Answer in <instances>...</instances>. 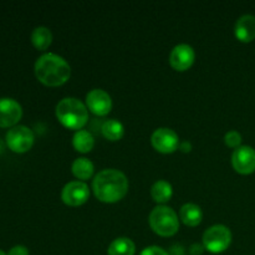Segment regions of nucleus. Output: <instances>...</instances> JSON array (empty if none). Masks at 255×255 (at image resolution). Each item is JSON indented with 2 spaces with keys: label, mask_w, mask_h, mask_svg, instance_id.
Segmentation results:
<instances>
[{
  "label": "nucleus",
  "mask_w": 255,
  "mask_h": 255,
  "mask_svg": "<svg viewBox=\"0 0 255 255\" xmlns=\"http://www.w3.org/2000/svg\"><path fill=\"white\" fill-rule=\"evenodd\" d=\"M203 246H201V244H193V246H191V248H189V252H191L192 255H199L202 254V252H203Z\"/></svg>",
  "instance_id": "b1692460"
},
{
  "label": "nucleus",
  "mask_w": 255,
  "mask_h": 255,
  "mask_svg": "<svg viewBox=\"0 0 255 255\" xmlns=\"http://www.w3.org/2000/svg\"><path fill=\"white\" fill-rule=\"evenodd\" d=\"M86 106L92 114L97 116H105L112 109V99L102 89H92L86 95Z\"/></svg>",
  "instance_id": "9d476101"
},
{
  "label": "nucleus",
  "mask_w": 255,
  "mask_h": 255,
  "mask_svg": "<svg viewBox=\"0 0 255 255\" xmlns=\"http://www.w3.org/2000/svg\"><path fill=\"white\" fill-rule=\"evenodd\" d=\"M151 194L154 201L158 203H164L171 199L172 194H173V188L169 182L164 181V179H158L152 184Z\"/></svg>",
  "instance_id": "f3484780"
},
{
  "label": "nucleus",
  "mask_w": 255,
  "mask_h": 255,
  "mask_svg": "<svg viewBox=\"0 0 255 255\" xmlns=\"http://www.w3.org/2000/svg\"><path fill=\"white\" fill-rule=\"evenodd\" d=\"M139 255H169V254L168 252L164 251L162 247L149 246V247H146V248L139 253Z\"/></svg>",
  "instance_id": "4be33fe9"
},
{
  "label": "nucleus",
  "mask_w": 255,
  "mask_h": 255,
  "mask_svg": "<svg viewBox=\"0 0 255 255\" xmlns=\"http://www.w3.org/2000/svg\"><path fill=\"white\" fill-rule=\"evenodd\" d=\"M71 67L69 62L54 52L42 54L35 62L37 80L47 86H60L69 80Z\"/></svg>",
  "instance_id": "f03ea898"
},
{
  "label": "nucleus",
  "mask_w": 255,
  "mask_h": 255,
  "mask_svg": "<svg viewBox=\"0 0 255 255\" xmlns=\"http://www.w3.org/2000/svg\"><path fill=\"white\" fill-rule=\"evenodd\" d=\"M90 189L85 182L71 181L64 186L61 191V198L67 206L77 207L84 204L89 199Z\"/></svg>",
  "instance_id": "0eeeda50"
},
{
  "label": "nucleus",
  "mask_w": 255,
  "mask_h": 255,
  "mask_svg": "<svg viewBox=\"0 0 255 255\" xmlns=\"http://www.w3.org/2000/svg\"><path fill=\"white\" fill-rule=\"evenodd\" d=\"M101 132L104 134L105 138L110 139V141H117L124 136L125 127L121 121L116 119H110L102 124Z\"/></svg>",
  "instance_id": "a211bd4d"
},
{
  "label": "nucleus",
  "mask_w": 255,
  "mask_h": 255,
  "mask_svg": "<svg viewBox=\"0 0 255 255\" xmlns=\"http://www.w3.org/2000/svg\"><path fill=\"white\" fill-rule=\"evenodd\" d=\"M234 34L237 39L243 42H251L255 39V16L244 14L239 17L234 25Z\"/></svg>",
  "instance_id": "ddd939ff"
},
{
  "label": "nucleus",
  "mask_w": 255,
  "mask_h": 255,
  "mask_svg": "<svg viewBox=\"0 0 255 255\" xmlns=\"http://www.w3.org/2000/svg\"><path fill=\"white\" fill-rule=\"evenodd\" d=\"M2 151H4V143H2V141L0 139V153H1Z\"/></svg>",
  "instance_id": "a878e982"
},
{
  "label": "nucleus",
  "mask_w": 255,
  "mask_h": 255,
  "mask_svg": "<svg viewBox=\"0 0 255 255\" xmlns=\"http://www.w3.org/2000/svg\"><path fill=\"white\" fill-rule=\"evenodd\" d=\"M72 173L79 179H89L94 174L95 166L91 159L86 157H79L72 162Z\"/></svg>",
  "instance_id": "6ab92c4d"
},
{
  "label": "nucleus",
  "mask_w": 255,
  "mask_h": 255,
  "mask_svg": "<svg viewBox=\"0 0 255 255\" xmlns=\"http://www.w3.org/2000/svg\"><path fill=\"white\" fill-rule=\"evenodd\" d=\"M52 41V32L46 26H37L31 32V42L37 50H45Z\"/></svg>",
  "instance_id": "aec40b11"
},
{
  "label": "nucleus",
  "mask_w": 255,
  "mask_h": 255,
  "mask_svg": "<svg viewBox=\"0 0 255 255\" xmlns=\"http://www.w3.org/2000/svg\"><path fill=\"white\" fill-rule=\"evenodd\" d=\"M34 132L24 125H16L11 127L5 136L6 146L16 153H24L29 151L34 144Z\"/></svg>",
  "instance_id": "423d86ee"
},
{
  "label": "nucleus",
  "mask_w": 255,
  "mask_h": 255,
  "mask_svg": "<svg viewBox=\"0 0 255 255\" xmlns=\"http://www.w3.org/2000/svg\"><path fill=\"white\" fill-rule=\"evenodd\" d=\"M72 144L76 148V151L86 153V152L91 151L92 147L95 144V138L87 129H79L75 132L74 137H72Z\"/></svg>",
  "instance_id": "dca6fc26"
},
{
  "label": "nucleus",
  "mask_w": 255,
  "mask_h": 255,
  "mask_svg": "<svg viewBox=\"0 0 255 255\" xmlns=\"http://www.w3.org/2000/svg\"><path fill=\"white\" fill-rule=\"evenodd\" d=\"M149 224L157 234L171 237L179 228V219L174 209L168 206H156L149 213Z\"/></svg>",
  "instance_id": "20e7f679"
},
{
  "label": "nucleus",
  "mask_w": 255,
  "mask_h": 255,
  "mask_svg": "<svg viewBox=\"0 0 255 255\" xmlns=\"http://www.w3.org/2000/svg\"><path fill=\"white\" fill-rule=\"evenodd\" d=\"M196 59L193 47L188 44H178L172 49L169 54V62L172 67L178 71H184L192 66Z\"/></svg>",
  "instance_id": "f8f14e48"
},
{
  "label": "nucleus",
  "mask_w": 255,
  "mask_h": 255,
  "mask_svg": "<svg viewBox=\"0 0 255 255\" xmlns=\"http://www.w3.org/2000/svg\"><path fill=\"white\" fill-rule=\"evenodd\" d=\"M92 189L100 201L114 203L126 196L128 191V179L120 169L105 168L95 176Z\"/></svg>",
  "instance_id": "f257e3e1"
},
{
  "label": "nucleus",
  "mask_w": 255,
  "mask_h": 255,
  "mask_svg": "<svg viewBox=\"0 0 255 255\" xmlns=\"http://www.w3.org/2000/svg\"><path fill=\"white\" fill-rule=\"evenodd\" d=\"M224 141H226L227 146L232 147V148H238L242 143V134L236 129L228 131L224 136Z\"/></svg>",
  "instance_id": "412c9836"
},
{
  "label": "nucleus",
  "mask_w": 255,
  "mask_h": 255,
  "mask_svg": "<svg viewBox=\"0 0 255 255\" xmlns=\"http://www.w3.org/2000/svg\"><path fill=\"white\" fill-rule=\"evenodd\" d=\"M179 148H181L183 152H189L192 149L191 142H188V141L182 142V143H179Z\"/></svg>",
  "instance_id": "393cba45"
},
{
  "label": "nucleus",
  "mask_w": 255,
  "mask_h": 255,
  "mask_svg": "<svg viewBox=\"0 0 255 255\" xmlns=\"http://www.w3.org/2000/svg\"><path fill=\"white\" fill-rule=\"evenodd\" d=\"M7 255H29V249L25 246H15L10 249Z\"/></svg>",
  "instance_id": "5701e85b"
},
{
  "label": "nucleus",
  "mask_w": 255,
  "mask_h": 255,
  "mask_svg": "<svg viewBox=\"0 0 255 255\" xmlns=\"http://www.w3.org/2000/svg\"><path fill=\"white\" fill-rule=\"evenodd\" d=\"M22 116L21 105L14 99H0V127H14Z\"/></svg>",
  "instance_id": "9b49d317"
},
{
  "label": "nucleus",
  "mask_w": 255,
  "mask_h": 255,
  "mask_svg": "<svg viewBox=\"0 0 255 255\" xmlns=\"http://www.w3.org/2000/svg\"><path fill=\"white\" fill-rule=\"evenodd\" d=\"M134 252H136V246L132 239L127 237H119L114 239L107 249L109 255H134Z\"/></svg>",
  "instance_id": "2eb2a0df"
},
{
  "label": "nucleus",
  "mask_w": 255,
  "mask_h": 255,
  "mask_svg": "<svg viewBox=\"0 0 255 255\" xmlns=\"http://www.w3.org/2000/svg\"><path fill=\"white\" fill-rule=\"evenodd\" d=\"M179 218L187 226L196 227L201 223L202 218H203V212L198 204L186 203L179 209Z\"/></svg>",
  "instance_id": "4468645a"
},
{
  "label": "nucleus",
  "mask_w": 255,
  "mask_h": 255,
  "mask_svg": "<svg viewBox=\"0 0 255 255\" xmlns=\"http://www.w3.org/2000/svg\"><path fill=\"white\" fill-rule=\"evenodd\" d=\"M0 255H7L6 253H5V252H2V251H0Z\"/></svg>",
  "instance_id": "bb28decb"
},
{
  "label": "nucleus",
  "mask_w": 255,
  "mask_h": 255,
  "mask_svg": "<svg viewBox=\"0 0 255 255\" xmlns=\"http://www.w3.org/2000/svg\"><path fill=\"white\" fill-rule=\"evenodd\" d=\"M56 117L65 127L71 129H81L89 121L87 106L76 97H65L56 105Z\"/></svg>",
  "instance_id": "7ed1b4c3"
},
{
  "label": "nucleus",
  "mask_w": 255,
  "mask_h": 255,
  "mask_svg": "<svg viewBox=\"0 0 255 255\" xmlns=\"http://www.w3.org/2000/svg\"><path fill=\"white\" fill-rule=\"evenodd\" d=\"M234 169L242 174H251L255 171V149L251 146H239L232 154Z\"/></svg>",
  "instance_id": "1a4fd4ad"
},
{
  "label": "nucleus",
  "mask_w": 255,
  "mask_h": 255,
  "mask_svg": "<svg viewBox=\"0 0 255 255\" xmlns=\"http://www.w3.org/2000/svg\"><path fill=\"white\" fill-rule=\"evenodd\" d=\"M232 232L224 224H214L203 234V247L211 253H221L229 247Z\"/></svg>",
  "instance_id": "39448f33"
},
{
  "label": "nucleus",
  "mask_w": 255,
  "mask_h": 255,
  "mask_svg": "<svg viewBox=\"0 0 255 255\" xmlns=\"http://www.w3.org/2000/svg\"><path fill=\"white\" fill-rule=\"evenodd\" d=\"M151 142L157 151L162 153H171L179 147V137L173 129L168 127H159L152 133Z\"/></svg>",
  "instance_id": "6e6552de"
}]
</instances>
